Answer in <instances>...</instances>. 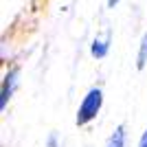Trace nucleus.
Instances as JSON below:
<instances>
[{
  "mask_svg": "<svg viewBox=\"0 0 147 147\" xmlns=\"http://www.w3.org/2000/svg\"><path fill=\"white\" fill-rule=\"evenodd\" d=\"M101 105H103V92H101V88H92V90H88V94L84 97L79 110H77V119H75V123H77L79 127H84V125H88L90 121H94L97 114H99V110H101Z\"/></svg>",
  "mask_w": 147,
  "mask_h": 147,
  "instance_id": "1",
  "label": "nucleus"
},
{
  "mask_svg": "<svg viewBox=\"0 0 147 147\" xmlns=\"http://www.w3.org/2000/svg\"><path fill=\"white\" fill-rule=\"evenodd\" d=\"M108 51H110V33H105L103 37H94V42H92V46H90L92 57L103 59V57L108 55Z\"/></svg>",
  "mask_w": 147,
  "mask_h": 147,
  "instance_id": "3",
  "label": "nucleus"
},
{
  "mask_svg": "<svg viewBox=\"0 0 147 147\" xmlns=\"http://www.w3.org/2000/svg\"><path fill=\"white\" fill-rule=\"evenodd\" d=\"M138 147H147V129H145V132H143L141 141H138Z\"/></svg>",
  "mask_w": 147,
  "mask_h": 147,
  "instance_id": "6",
  "label": "nucleus"
},
{
  "mask_svg": "<svg viewBox=\"0 0 147 147\" xmlns=\"http://www.w3.org/2000/svg\"><path fill=\"white\" fill-rule=\"evenodd\" d=\"M147 64V33L141 37V44H138V55H136V68L143 70Z\"/></svg>",
  "mask_w": 147,
  "mask_h": 147,
  "instance_id": "5",
  "label": "nucleus"
},
{
  "mask_svg": "<svg viewBox=\"0 0 147 147\" xmlns=\"http://www.w3.org/2000/svg\"><path fill=\"white\" fill-rule=\"evenodd\" d=\"M119 5V0H108V7H110V9H112V7H117Z\"/></svg>",
  "mask_w": 147,
  "mask_h": 147,
  "instance_id": "7",
  "label": "nucleus"
},
{
  "mask_svg": "<svg viewBox=\"0 0 147 147\" xmlns=\"http://www.w3.org/2000/svg\"><path fill=\"white\" fill-rule=\"evenodd\" d=\"M18 77H20L18 68H11V70L5 75L2 86H0V110H5L7 103H9V99L13 97V92H16V88H18V81H20Z\"/></svg>",
  "mask_w": 147,
  "mask_h": 147,
  "instance_id": "2",
  "label": "nucleus"
},
{
  "mask_svg": "<svg viewBox=\"0 0 147 147\" xmlns=\"http://www.w3.org/2000/svg\"><path fill=\"white\" fill-rule=\"evenodd\" d=\"M108 147H125V127L123 125H119L112 132V136L108 138Z\"/></svg>",
  "mask_w": 147,
  "mask_h": 147,
  "instance_id": "4",
  "label": "nucleus"
}]
</instances>
